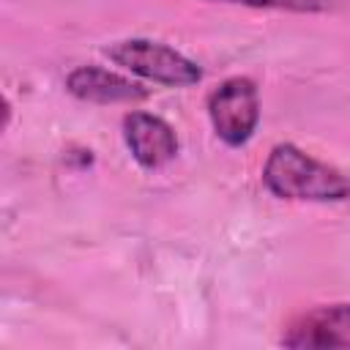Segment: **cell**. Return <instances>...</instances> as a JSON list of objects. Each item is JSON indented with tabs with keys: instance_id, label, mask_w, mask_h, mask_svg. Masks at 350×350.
Returning a JSON list of instances; mask_svg holds the SVG:
<instances>
[{
	"instance_id": "obj_4",
	"label": "cell",
	"mask_w": 350,
	"mask_h": 350,
	"mask_svg": "<svg viewBox=\"0 0 350 350\" xmlns=\"http://www.w3.org/2000/svg\"><path fill=\"white\" fill-rule=\"evenodd\" d=\"M287 347H350V304L317 306L301 314L282 336Z\"/></svg>"
},
{
	"instance_id": "obj_5",
	"label": "cell",
	"mask_w": 350,
	"mask_h": 350,
	"mask_svg": "<svg viewBox=\"0 0 350 350\" xmlns=\"http://www.w3.org/2000/svg\"><path fill=\"white\" fill-rule=\"evenodd\" d=\"M123 137L131 156L145 170H156L172 161L178 153V137L172 126L150 112H129L123 118Z\"/></svg>"
},
{
	"instance_id": "obj_6",
	"label": "cell",
	"mask_w": 350,
	"mask_h": 350,
	"mask_svg": "<svg viewBox=\"0 0 350 350\" xmlns=\"http://www.w3.org/2000/svg\"><path fill=\"white\" fill-rule=\"evenodd\" d=\"M66 88L71 96L90 101V104H118V101H139L148 96V90L126 79L115 71L98 68V66H79L66 77Z\"/></svg>"
},
{
	"instance_id": "obj_3",
	"label": "cell",
	"mask_w": 350,
	"mask_h": 350,
	"mask_svg": "<svg viewBox=\"0 0 350 350\" xmlns=\"http://www.w3.org/2000/svg\"><path fill=\"white\" fill-rule=\"evenodd\" d=\"M208 115L216 134L227 145L238 148L249 142L260 120V98L254 82L246 77H232L221 82L208 98Z\"/></svg>"
},
{
	"instance_id": "obj_2",
	"label": "cell",
	"mask_w": 350,
	"mask_h": 350,
	"mask_svg": "<svg viewBox=\"0 0 350 350\" xmlns=\"http://www.w3.org/2000/svg\"><path fill=\"white\" fill-rule=\"evenodd\" d=\"M107 55H109V60L129 68L131 74L159 82V85L186 88V85H194L202 79V68L194 60L183 57L180 52H175L172 46L159 44V41L126 38V41L107 46Z\"/></svg>"
},
{
	"instance_id": "obj_7",
	"label": "cell",
	"mask_w": 350,
	"mask_h": 350,
	"mask_svg": "<svg viewBox=\"0 0 350 350\" xmlns=\"http://www.w3.org/2000/svg\"><path fill=\"white\" fill-rule=\"evenodd\" d=\"M224 3H243L254 8H287V11H325L331 0H224Z\"/></svg>"
},
{
	"instance_id": "obj_1",
	"label": "cell",
	"mask_w": 350,
	"mask_h": 350,
	"mask_svg": "<svg viewBox=\"0 0 350 350\" xmlns=\"http://www.w3.org/2000/svg\"><path fill=\"white\" fill-rule=\"evenodd\" d=\"M262 183L268 191L284 200L336 202L350 197V178L339 170L306 156L301 148L284 142L276 145L262 167Z\"/></svg>"
}]
</instances>
